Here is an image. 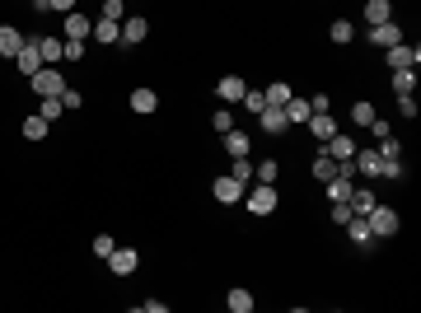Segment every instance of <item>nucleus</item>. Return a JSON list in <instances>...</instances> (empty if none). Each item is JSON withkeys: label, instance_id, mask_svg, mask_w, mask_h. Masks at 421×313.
Instances as JSON below:
<instances>
[{"label": "nucleus", "instance_id": "1", "mask_svg": "<svg viewBox=\"0 0 421 313\" xmlns=\"http://www.w3.org/2000/svg\"><path fill=\"white\" fill-rule=\"evenodd\" d=\"M28 79H33V94H38V99H61V94H66V75H61L56 66H43L38 75H28Z\"/></svg>", "mask_w": 421, "mask_h": 313}, {"label": "nucleus", "instance_id": "2", "mask_svg": "<svg viewBox=\"0 0 421 313\" xmlns=\"http://www.w3.org/2000/svg\"><path fill=\"white\" fill-rule=\"evenodd\" d=\"M365 225H370V234H374V238H394V234H398V210L374 201V206H370V215H365Z\"/></svg>", "mask_w": 421, "mask_h": 313}, {"label": "nucleus", "instance_id": "3", "mask_svg": "<svg viewBox=\"0 0 421 313\" xmlns=\"http://www.w3.org/2000/svg\"><path fill=\"white\" fill-rule=\"evenodd\" d=\"M384 61H389V71H417L421 47H417V42H398V47L384 52Z\"/></svg>", "mask_w": 421, "mask_h": 313}, {"label": "nucleus", "instance_id": "4", "mask_svg": "<svg viewBox=\"0 0 421 313\" xmlns=\"http://www.w3.org/2000/svg\"><path fill=\"white\" fill-rule=\"evenodd\" d=\"M243 201H248L253 215H272V210H276V187H272V183L248 187V192H243Z\"/></svg>", "mask_w": 421, "mask_h": 313}, {"label": "nucleus", "instance_id": "5", "mask_svg": "<svg viewBox=\"0 0 421 313\" xmlns=\"http://www.w3.org/2000/svg\"><path fill=\"white\" fill-rule=\"evenodd\" d=\"M398 42H402V28H398L394 19H384V24H370V47L389 52V47H398Z\"/></svg>", "mask_w": 421, "mask_h": 313}, {"label": "nucleus", "instance_id": "6", "mask_svg": "<svg viewBox=\"0 0 421 313\" xmlns=\"http://www.w3.org/2000/svg\"><path fill=\"white\" fill-rule=\"evenodd\" d=\"M243 192H248V187L239 183V178H215V183H210V197H215L220 206H234V201H243Z\"/></svg>", "mask_w": 421, "mask_h": 313}, {"label": "nucleus", "instance_id": "7", "mask_svg": "<svg viewBox=\"0 0 421 313\" xmlns=\"http://www.w3.org/2000/svg\"><path fill=\"white\" fill-rule=\"evenodd\" d=\"M14 66H19V75H38L43 71V52H38V38H24V47L14 56Z\"/></svg>", "mask_w": 421, "mask_h": 313}, {"label": "nucleus", "instance_id": "8", "mask_svg": "<svg viewBox=\"0 0 421 313\" xmlns=\"http://www.w3.org/2000/svg\"><path fill=\"white\" fill-rule=\"evenodd\" d=\"M215 94H220V103H239V99L248 94V84H243V75H225L215 84Z\"/></svg>", "mask_w": 421, "mask_h": 313}, {"label": "nucleus", "instance_id": "9", "mask_svg": "<svg viewBox=\"0 0 421 313\" xmlns=\"http://www.w3.org/2000/svg\"><path fill=\"white\" fill-rule=\"evenodd\" d=\"M89 38H99V42H108V47H112V42H122V19H104V14H99Z\"/></svg>", "mask_w": 421, "mask_h": 313}, {"label": "nucleus", "instance_id": "10", "mask_svg": "<svg viewBox=\"0 0 421 313\" xmlns=\"http://www.w3.org/2000/svg\"><path fill=\"white\" fill-rule=\"evenodd\" d=\"M258 127H263V136H281L290 122H286V112H281V108H263V112H258Z\"/></svg>", "mask_w": 421, "mask_h": 313}, {"label": "nucleus", "instance_id": "11", "mask_svg": "<svg viewBox=\"0 0 421 313\" xmlns=\"http://www.w3.org/2000/svg\"><path fill=\"white\" fill-rule=\"evenodd\" d=\"M356 173H365V178H379V168H384V159H379V150H361L356 145Z\"/></svg>", "mask_w": 421, "mask_h": 313}, {"label": "nucleus", "instance_id": "12", "mask_svg": "<svg viewBox=\"0 0 421 313\" xmlns=\"http://www.w3.org/2000/svg\"><path fill=\"white\" fill-rule=\"evenodd\" d=\"M323 155H333V159H351V155H356V140L337 131V136H328V140H323Z\"/></svg>", "mask_w": 421, "mask_h": 313}, {"label": "nucleus", "instance_id": "13", "mask_svg": "<svg viewBox=\"0 0 421 313\" xmlns=\"http://www.w3.org/2000/svg\"><path fill=\"white\" fill-rule=\"evenodd\" d=\"M136 262H141V258H136L132 248H112L108 266H112V276H132V271H136Z\"/></svg>", "mask_w": 421, "mask_h": 313}, {"label": "nucleus", "instance_id": "14", "mask_svg": "<svg viewBox=\"0 0 421 313\" xmlns=\"http://www.w3.org/2000/svg\"><path fill=\"white\" fill-rule=\"evenodd\" d=\"M89 33H94V19H89V14H80V10H71V14H66V33H61V38H89Z\"/></svg>", "mask_w": 421, "mask_h": 313}, {"label": "nucleus", "instance_id": "15", "mask_svg": "<svg viewBox=\"0 0 421 313\" xmlns=\"http://www.w3.org/2000/svg\"><path fill=\"white\" fill-rule=\"evenodd\" d=\"M309 136H314V140H328V136H337V122H333V112H309Z\"/></svg>", "mask_w": 421, "mask_h": 313}, {"label": "nucleus", "instance_id": "16", "mask_svg": "<svg viewBox=\"0 0 421 313\" xmlns=\"http://www.w3.org/2000/svg\"><path fill=\"white\" fill-rule=\"evenodd\" d=\"M19 47H24V33L19 28H10V24H0V56H19Z\"/></svg>", "mask_w": 421, "mask_h": 313}, {"label": "nucleus", "instance_id": "17", "mask_svg": "<svg viewBox=\"0 0 421 313\" xmlns=\"http://www.w3.org/2000/svg\"><path fill=\"white\" fill-rule=\"evenodd\" d=\"M281 112H286V122H309V112H314V108H309V99H300V94H290Z\"/></svg>", "mask_w": 421, "mask_h": 313}, {"label": "nucleus", "instance_id": "18", "mask_svg": "<svg viewBox=\"0 0 421 313\" xmlns=\"http://www.w3.org/2000/svg\"><path fill=\"white\" fill-rule=\"evenodd\" d=\"M346 234H351V243H361V248H370V243H374V234H370V225H365V215H351V220H346Z\"/></svg>", "mask_w": 421, "mask_h": 313}, {"label": "nucleus", "instance_id": "19", "mask_svg": "<svg viewBox=\"0 0 421 313\" xmlns=\"http://www.w3.org/2000/svg\"><path fill=\"white\" fill-rule=\"evenodd\" d=\"M38 52H43V66H56L66 56V42L61 38H38Z\"/></svg>", "mask_w": 421, "mask_h": 313}, {"label": "nucleus", "instance_id": "20", "mask_svg": "<svg viewBox=\"0 0 421 313\" xmlns=\"http://www.w3.org/2000/svg\"><path fill=\"white\" fill-rule=\"evenodd\" d=\"M253 304H258V299H253L248 290H239V286L225 295V309H230V313H253Z\"/></svg>", "mask_w": 421, "mask_h": 313}, {"label": "nucleus", "instance_id": "21", "mask_svg": "<svg viewBox=\"0 0 421 313\" xmlns=\"http://www.w3.org/2000/svg\"><path fill=\"white\" fill-rule=\"evenodd\" d=\"M263 99H267V108H286V99H290V84L286 79H272L263 89Z\"/></svg>", "mask_w": 421, "mask_h": 313}, {"label": "nucleus", "instance_id": "22", "mask_svg": "<svg viewBox=\"0 0 421 313\" xmlns=\"http://www.w3.org/2000/svg\"><path fill=\"white\" fill-rule=\"evenodd\" d=\"M47 131H52V122H47L43 112H33V117H24V136H28V140H47Z\"/></svg>", "mask_w": 421, "mask_h": 313}, {"label": "nucleus", "instance_id": "23", "mask_svg": "<svg viewBox=\"0 0 421 313\" xmlns=\"http://www.w3.org/2000/svg\"><path fill=\"white\" fill-rule=\"evenodd\" d=\"M145 33H150V19H141V14H136V19H122V42H141Z\"/></svg>", "mask_w": 421, "mask_h": 313}, {"label": "nucleus", "instance_id": "24", "mask_svg": "<svg viewBox=\"0 0 421 313\" xmlns=\"http://www.w3.org/2000/svg\"><path fill=\"white\" fill-rule=\"evenodd\" d=\"M155 108H159L155 89H132V112H155Z\"/></svg>", "mask_w": 421, "mask_h": 313}, {"label": "nucleus", "instance_id": "25", "mask_svg": "<svg viewBox=\"0 0 421 313\" xmlns=\"http://www.w3.org/2000/svg\"><path fill=\"white\" fill-rule=\"evenodd\" d=\"M225 150H230V155H234V159H243V155H248V150H253V140H248L243 131H225Z\"/></svg>", "mask_w": 421, "mask_h": 313}, {"label": "nucleus", "instance_id": "26", "mask_svg": "<svg viewBox=\"0 0 421 313\" xmlns=\"http://www.w3.org/2000/svg\"><path fill=\"white\" fill-rule=\"evenodd\" d=\"M365 19H370V24H384V19H394V5H389V0H365Z\"/></svg>", "mask_w": 421, "mask_h": 313}, {"label": "nucleus", "instance_id": "27", "mask_svg": "<svg viewBox=\"0 0 421 313\" xmlns=\"http://www.w3.org/2000/svg\"><path fill=\"white\" fill-rule=\"evenodd\" d=\"M314 178H318V183H328V178H337V159H333V155H323V150H318V159H314Z\"/></svg>", "mask_w": 421, "mask_h": 313}, {"label": "nucleus", "instance_id": "28", "mask_svg": "<svg viewBox=\"0 0 421 313\" xmlns=\"http://www.w3.org/2000/svg\"><path fill=\"white\" fill-rule=\"evenodd\" d=\"M351 122H356V127H370V122H374V103H370V99L351 103Z\"/></svg>", "mask_w": 421, "mask_h": 313}, {"label": "nucleus", "instance_id": "29", "mask_svg": "<svg viewBox=\"0 0 421 313\" xmlns=\"http://www.w3.org/2000/svg\"><path fill=\"white\" fill-rule=\"evenodd\" d=\"M323 187H328V197H333V201H346V197H351V187H356V183H351V178H328Z\"/></svg>", "mask_w": 421, "mask_h": 313}, {"label": "nucleus", "instance_id": "30", "mask_svg": "<svg viewBox=\"0 0 421 313\" xmlns=\"http://www.w3.org/2000/svg\"><path fill=\"white\" fill-rule=\"evenodd\" d=\"M276 173H281V164H276V159H263V164L253 168V183H276Z\"/></svg>", "mask_w": 421, "mask_h": 313}, {"label": "nucleus", "instance_id": "31", "mask_svg": "<svg viewBox=\"0 0 421 313\" xmlns=\"http://www.w3.org/2000/svg\"><path fill=\"white\" fill-rule=\"evenodd\" d=\"M417 89V75L412 71H394V94H412Z\"/></svg>", "mask_w": 421, "mask_h": 313}, {"label": "nucleus", "instance_id": "32", "mask_svg": "<svg viewBox=\"0 0 421 313\" xmlns=\"http://www.w3.org/2000/svg\"><path fill=\"white\" fill-rule=\"evenodd\" d=\"M210 127L220 131V136H225V131H234V112H230V103H225L220 112H215V117H210Z\"/></svg>", "mask_w": 421, "mask_h": 313}, {"label": "nucleus", "instance_id": "33", "mask_svg": "<svg viewBox=\"0 0 421 313\" xmlns=\"http://www.w3.org/2000/svg\"><path fill=\"white\" fill-rule=\"evenodd\" d=\"M351 38H356V28H351V19H337V24H333V42L342 47V42H351Z\"/></svg>", "mask_w": 421, "mask_h": 313}, {"label": "nucleus", "instance_id": "34", "mask_svg": "<svg viewBox=\"0 0 421 313\" xmlns=\"http://www.w3.org/2000/svg\"><path fill=\"white\" fill-rule=\"evenodd\" d=\"M38 112H43L47 122H56V117H61L66 108H61V99H38Z\"/></svg>", "mask_w": 421, "mask_h": 313}, {"label": "nucleus", "instance_id": "35", "mask_svg": "<svg viewBox=\"0 0 421 313\" xmlns=\"http://www.w3.org/2000/svg\"><path fill=\"white\" fill-rule=\"evenodd\" d=\"M230 178H239L243 187L253 183V164H248V155H243V159H234V173H230Z\"/></svg>", "mask_w": 421, "mask_h": 313}, {"label": "nucleus", "instance_id": "36", "mask_svg": "<svg viewBox=\"0 0 421 313\" xmlns=\"http://www.w3.org/2000/svg\"><path fill=\"white\" fill-rule=\"evenodd\" d=\"M38 10H61V14H71V10H80L75 0H33Z\"/></svg>", "mask_w": 421, "mask_h": 313}, {"label": "nucleus", "instance_id": "37", "mask_svg": "<svg viewBox=\"0 0 421 313\" xmlns=\"http://www.w3.org/2000/svg\"><path fill=\"white\" fill-rule=\"evenodd\" d=\"M398 112L412 122V117H417V94H398Z\"/></svg>", "mask_w": 421, "mask_h": 313}, {"label": "nucleus", "instance_id": "38", "mask_svg": "<svg viewBox=\"0 0 421 313\" xmlns=\"http://www.w3.org/2000/svg\"><path fill=\"white\" fill-rule=\"evenodd\" d=\"M379 178H389V183H398V178H402V159H384Z\"/></svg>", "mask_w": 421, "mask_h": 313}, {"label": "nucleus", "instance_id": "39", "mask_svg": "<svg viewBox=\"0 0 421 313\" xmlns=\"http://www.w3.org/2000/svg\"><path fill=\"white\" fill-rule=\"evenodd\" d=\"M239 103L248 108V112H263V108H267V99H263V94H258V89H248V94H243Z\"/></svg>", "mask_w": 421, "mask_h": 313}, {"label": "nucleus", "instance_id": "40", "mask_svg": "<svg viewBox=\"0 0 421 313\" xmlns=\"http://www.w3.org/2000/svg\"><path fill=\"white\" fill-rule=\"evenodd\" d=\"M402 155V145H398L394 136H384V140H379V159H398Z\"/></svg>", "mask_w": 421, "mask_h": 313}, {"label": "nucleus", "instance_id": "41", "mask_svg": "<svg viewBox=\"0 0 421 313\" xmlns=\"http://www.w3.org/2000/svg\"><path fill=\"white\" fill-rule=\"evenodd\" d=\"M80 103H84V99H80V89H71V84H66V94H61V108H66V112H80Z\"/></svg>", "mask_w": 421, "mask_h": 313}, {"label": "nucleus", "instance_id": "42", "mask_svg": "<svg viewBox=\"0 0 421 313\" xmlns=\"http://www.w3.org/2000/svg\"><path fill=\"white\" fill-rule=\"evenodd\" d=\"M84 56V38H66V61H80Z\"/></svg>", "mask_w": 421, "mask_h": 313}, {"label": "nucleus", "instance_id": "43", "mask_svg": "<svg viewBox=\"0 0 421 313\" xmlns=\"http://www.w3.org/2000/svg\"><path fill=\"white\" fill-rule=\"evenodd\" d=\"M122 10H127V0H104V19H122Z\"/></svg>", "mask_w": 421, "mask_h": 313}, {"label": "nucleus", "instance_id": "44", "mask_svg": "<svg viewBox=\"0 0 421 313\" xmlns=\"http://www.w3.org/2000/svg\"><path fill=\"white\" fill-rule=\"evenodd\" d=\"M112 248H117V243H112L108 234H99V238H94V253H99V258H112Z\"/></svg>", "mask_w": 421, "mask_h": 313}, {"label": "nucleus", "instance_id": "45", "mask_svg": "<svg viewBox=\"0 0 421 313\" xmlns=\"http://www.w3.org/2000/svg\"><path fill=\"white\" fill-rule=\"evenodd\" d=\"M351 220V206L346 201H333V225H346Z\"/></svg>", "mask_w": 421, "mask_h": 313}, {"label": "nucleus", "instance_id": "46", "mask_svg": "<svg viewBox=\"0 0 421 313\" xmlns=\"http://www.w3.org/2000/svg\"><path fill=\"white\" fill-rule=\"evenodd\" d=\"M370 131H374V140H384V136H394V131H389V122H384V117H374V122H370Z\"/></svg>", "mask_w": 421, "mask_h": 313}, {"label": "nucleus", "instance_id": "47", "mask_svg": "<svg viewBox=\"0 0 421 313\" xmlns=\"http://www.w3.org/2000/svg\"><path fill=\"white\" fill-rule=\"evenodd\" d=\"M164 309H169L164 299H145V304H141V313H164Z\"/></svg>", "mask_w": 421, "mask_h": 313}]
</instances>
